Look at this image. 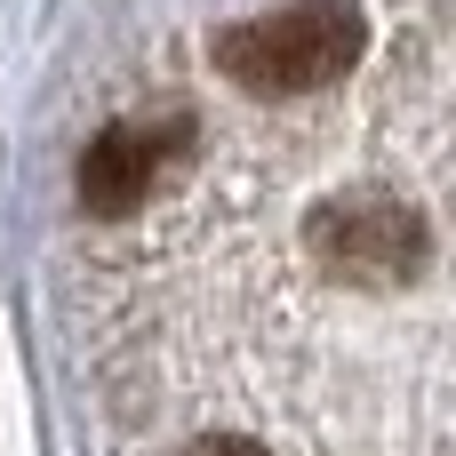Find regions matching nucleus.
<instances>
[{
  "instance_id": "obj_2",
  "label": "nucleus",
  "mask_w": 456,
  "mask_h": 456,
  "mask_svg": "<svg viewBox=\"0 0 456 456\" xmlns=\"http://www.w3.org/2000/svg\"><path fill=\"white\" fill-rule=\"evenodd\" d=\"M305 256L353 281H401L425 265V224L401 200H329L305 216Z\"/></svg>"
},
{
  "instance_id": "obj_1",
  "label": "nucleus",
  "mask_w": 456,
  "mask_h": 456,
  "mask_svg": "<svg viewBox=\"0 0 456 456\" xmlns=\"http://www.w3.org/2000/svg\"><path fill=\"white\" fill-rule=\"evenodd\" d=\"M361 40H369L361 8L297 0V8H273V16L224 24L216 32V72L248 96H313V88H329L361 64Z\"/></svg>"
},
{
  "instance_id": "obj_3",
  "label": "nucleus",
  "mask_w": 456,
  "mask_h": 456,
  "mask_svg": "<svg viewBox=\"0 0 456 456\" xmlns=\"http://www.w3.org/2000/svg\"><path fill=\"white\" fill-rule=\"evenodd\" d=\"M160 128H104L88 152H80V208H96V216H128V208H144V192H152V176H160Z\"/></svg>"
},
{
  "instance_id": "obj_4",
  "label": "nucleus",
  "mask_w": 456,
  "mask_h": 456,
  "mask_svg": "<svg viewBox=\"0 0 456 456\" xmlns=\"http://www.w3.org/2000/svg\"><path fill=\"white\" fill-rule=\"evenodd\" d=\"M192 456H273V449L248 441V433H216V441H192Z\"/></svg>"
}]
</instances>
